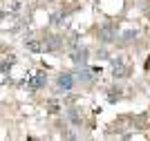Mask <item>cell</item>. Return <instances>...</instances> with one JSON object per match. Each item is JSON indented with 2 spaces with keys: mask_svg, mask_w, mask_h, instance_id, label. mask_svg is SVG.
Segmentation results:
<instances>
[{
  "mask_svg": "<svg viewBox=\"0 0 150 141\" xmlns=\"http://www.w3.org/2000/svg\"><path fill=\"white\" fill-rule=\"evenodd\" d=\"M45 85H47V74H45V72H38L34 79L27 81V87H29V90H34V92H36V90H43Z\"/></svg>",
  "mask_w": 150,
  "mask_h": 141,
  "instance_id": "obj_1",
  "label": "cell"
},
{
  "mask_svg": "<svg viewBox=\"0 0 150 141\" xmlns=\"http://www.w3.org/2000/svg\"><path fill=\"white\" fill-rule=\"evenodd\" d=\"M117 25H103L101 27V31H99V36H101V40L103 43H112L114 38H117Z\"/></svg>",
  "mask_w": 150,
  "mask_h": 141,
  "instance_id": "obj_2",
  "label": "cell"
},
{
  "mask_svg": "<svg viewBox=\"0 0 150 141\" xmlns=\"http://www.w3.org/2000/svg\"><path fill=\"white\" fill-rule=\"evenodd\" d=\"M125 74H128V67H125L123 58H121V56L112 58V76H114V79H123Z\"/></svg>",
  "mask_w": 150,
  "mask_h": 141,
  "instance_id": "obj_3",
  "label": "cell"
},
{
  "mask_svg": "<svg viewBox=\"0 0 150 141\" xmlns=\"http://www.w3.org/2000/svg\"><path fill=\"white\" fill-rule=\"evenodd\" d=\"M58 87H61V90H65V92H69V90H72V87H74V83H76V79L74 76H72V74H61V76H58Z\"/></svg>",
  "mask_w": 150,
  "mask_h": 141,
  "instance_id": "obj_4",
  "label": "cell"
},
{
  "mask_svg": "<svg viewBox=\"0 0 150 141\" xmlns=\"http://www.w3.org/2000/svg\"><path fill=\"white\" fill-rule=\"evenodd\" d=\"M43 47L47 49V52H56V49H61V47H63V38H61V36H52L50 40L43 45Z\"/></svg>",
  "mask_w": 150,
  "mask_h": 141,
  "instance_id": "obj_5",
  "label": "cell"
},
{
  "mask_svg": "<svg viewBox=\"0 0 150 141\" xmlns=\"http://www.w3.org/2000/svg\"><path fill=\"white\" fill-rule=\"evenodd\" d=\"M72 61L76 63V65H88V49H79V52H74L72 54Z\"/></svg>",
  "mask_w": 150,
  "mask_h": 141,
  "instance_id": "obj_6",
  "label": "cell"
},
{
  "mask_svg": "<svg viewBox=\"0 0 150 141\" xmlns=\"http://www.w3.org/2000/svg\"><path fill=\"white\" fill-rule=\"evenodd\" d=\"M67 119L74 123L76 128H79V125L83 123V119H81V114H79V110H67Z\"/></svg>",
  "mask_w": 150,
  "mask_h": 141,
  "instance_id": "obj_7",
  "label": "cell"
},
{
  "mask_svg": "<svg viewBox=\"0 0 150 141\" xmlns=\"http://www.w3.org/2000/svg\"><path fill=\"white\" fill-rule=\"evenodd\" d=\"M25 47L27 49H29V52H43V43H38V40H27V43H25Z\"/></svg>",
  "mask_w": 150,
  "mask_h": 141,
  "instance_id": "obj_8",
  "label": "cell"
},
{
  "mask_svg": "<svg viewBox=\"0 0 150 141\" xmlns=\"http://www.w3.org/2000/svg\"><path fill=\"white\" fill-rule=\"evenodd\" d=\"M76 79H79V81H85V83H88V81H92L94 76H92V72H90V69H85V65H83V69L79 72V76H76Z\"/></svg>",
  "mask_w": 150,
  "mask_h": 141,
  "instance_id": "obj_9",
  "label": "cell"
},
{
  "mask_svg": "<svg viewBox=\"0 0 150 141\" xmlns=\"http://www.w3.org/2000/svg\"><path fill=\"white\" fill-rule=\"evenodd\" d=\"M125 40V43H130L132 38H137V29H128V31H123V36H121Z\"/></svg>",
  "mask_w": 150,
  "mask_h": 141,
  "instance_id": "obj_10",
  "label": "cell"
},
{
  "mask_svg": "<svg viewBox=\"0 0 150 141\" xmlns=\"http://www.w3.org/2000/svg\"><path fill=\"white\" fill-rule=\"evenodd\" d=\"M119 98H121V92H119V90H117V92H114V90H110V96H108V101H112V103H114V101H119Z\"/></svg>",
  "mask_w": 150,
  "mask_h": 141,
  "instance_id": "obj_11",
  "label": "cell"
},
{
  "mask_svg": "<svg viewBox=\"0 0 150 141\" xmlns=\"http://www.w3.org/2000/svg\"><path fill=\"white\" fill-rule=\"evenodd\" d=\"M61 20H63V16H61V13H54V16H52V23H54V25H63Z\"/></svg>",
  "mask_w": 150,
  "mask_h": 141,
  "instance_id": "obj_12",
  "label": "cell"
},
{
  "mask_svg": "<svg viewBox=\"0 0 150 141\" xmlns=\"http://www.w3.org/2000/svg\"><path fill=\"white\" fill-rule=\"evenodd\" d=\"M144 11H146V16H148V18H150V0H148V2H146V5H144Z\"/></svg>",
  "mask_w": 150,
  "mask_h": 141,
  "instance_id": "obj_13",
  "label": "cell"
}]
</instances>
